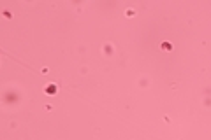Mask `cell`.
Wrapping results in <instances>:
<instances>
[{"label":"cell","instance_id":"obj_1","mask_svg":"<svg viewBox=\"0 0 211 140\" xmlns=\"http://www.w3.org/2000/svg\"><path fill=\"white\" fill-rule=\"evenodd\" d=\"M164 49H171V44H169V42H164Z\"/></svg>","mask_w":211,"mask_h":140}]
</instances>
